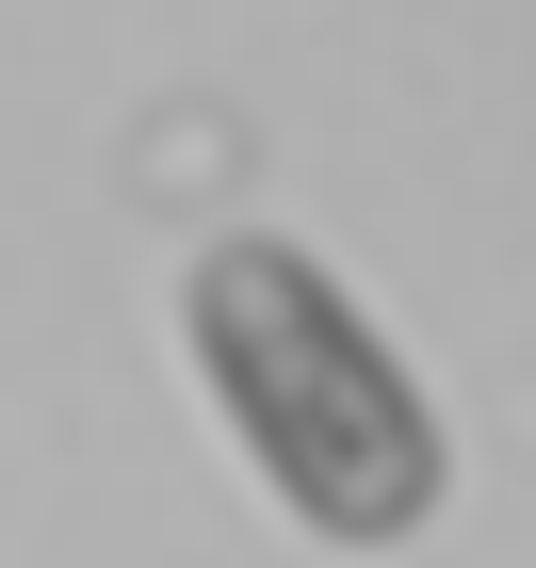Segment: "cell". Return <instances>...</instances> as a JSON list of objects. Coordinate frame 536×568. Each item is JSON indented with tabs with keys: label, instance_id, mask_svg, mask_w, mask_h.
Instances as JSON below:
<instances>
[{
	"label": "cell",
	"instance_id": "6da1fadb",
	"mask_svg": "<svg viewBox=\"0 0 536 568\" xmlns=\"http://www.w3.org/2000/svg\"><path fill=\"white\" fill-rule=\"evenodd\" d=\"M179 342H195V374H212L227 438L261 455V487L325 536V552H391V536L439 520V423H423L406 357L357 325V293L325 261H293L276 227L195 244Z\"/></svg>",
	"mask_w": 536,
	"mask_h": 568
}]
</instances>
